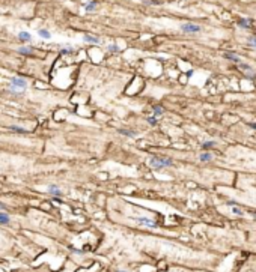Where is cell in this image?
<instances>
[{"label": "cell", "instance_id": "1", "mask_svg": "<svg viewBox=\"0 0 256 272\" xmlns=\"http://www.w3.org/2000/svg\"><path fill=\"white\" fill-rule=\"evenodd\" d=\"M173 162L172 160H169V158H157V156H152L149 160V165L155 170H160V168H164V167H170Z\"/></svg>", "mask_w": 256, "mask_h": 272}, {"label": "cell", "instance_id": "2", "mask_svg": "<svg viewBox=\"0 0 256 272\" xmlns=\"http://www.w3.org/2000/svg\"><path fill=\"white\" fill-rule=\"evenodd\" d=\"M181 30L184 33H199L202 30V27L194 23H184V24H181Z\"/></svg>", "mask_w": 256, "mask_h": 272}, {"label": "cell", "instance_id": "3", "mask_svg": "<svg viewBox=\"0 0 256 272\" xmlns=\"http://www.w3.org/2000/svg\"><path fill=\"white\" fill-rule=\"evenodd\" d=\"M134 221H136L137 224H140V225H146V227H149V229H155V227H157V223H155V221H152L151 218H146V217L136 218Z\"/></svg>", "mask_w": 256, "mask_h": 272}, {"label": "cell", "instance_id": "4", "mask_svg": "<svg viewBox=\"0 0 256 272\" xmlns=\"http://www.w3.org/2000/svg\"><path fill=\"white\" fill-rule=\"evenodd\" d=\"M11 86H14V87H18V89H26L27 87V81L24 80V78H18V77H11Z\"/></svg>", "mask_w": 256, "mask_h": 272}, {"label": "cell", "instance_id": "5", "mask_svg": "<svg viewBox=\"0 0 256 272\" xmlns=\"http://www.w3.org/2000/svg\"><path fill=\"white\" fill-rule=\"evenodd\" d=\"M83 8L86 12H92V11H95L96 9V2L95 0H89V2H86L83 5Z\"/></svg>", "mask_w": 256, "mask_h": 272}, {"label": "cell", "instance_id": "6", "mask_svg": "<svg viewBox=\"0 0 256 272\" xmlns=\"http://www.w3.org/2000/svg\"><path fill=\"white\" fill-rule=\"evenodd\" d=\"M83 38H84V41H86V42H89V44H100V38H98V36H94V35H88V33H86V35H84Z\"/></svg>", "mask_w": 256, "mask_h": 272}, {"label": "cell", "instance_id": "7", "mask_svg": "<svg viewBox=\"0 0 256 272\" xmlns=\"http://www.w3.org/2000/svg\"><path fill=\"white\" fill-rule=\"evenodd\" d=\"M240 68H241V71H244L246 74L249 75V77H255V71L250 68L249 65H246V63H242V65H240Z\"/></svg>", "mask_w": 256, "mask_h": 272}, {"label": "cell", "instance_id": "8", "mask_svg": "<svg viewBox=\"0 0 256 272\" xmlns=\"http://www.w3.org/2000/svg\"><path fill=\"white\" fill-rule=\"evenodd\" d=\"M18 39L20 41H23V42H27V41H30L32 39V35L29 32H20L18 33Z\"/></svg>", "mask_w": 256, "mask_h": 272}, {"label": "cell", "instance_id": "9", "mask_svg": "<svg viewBox=\"0 0 256 272\" xmlns=\"http://www.w3.org/2000/svg\"><path fill=\"white\" fill-rule=\"evenodd\" d=\"M48 192L53 196H62V191L59 189L57 185H48Z\"/></svg>", "mask_w": 256, "mask_h": 272}, {"label": "cell", "instance_id": "10", "mask_svg": "<svg viewBox=\"0 0 256 272\" xmlns=\"http://www.w3.org/2000/svg\"><path fill=\"white\" fill-rule=\"evenodd\" d=\"M38 35L41 36V38H44V39H50L51 38V33L48 30H45V29H39L38 30Z\"/></svg>", "mask_w": 256, "mask_h": 272}, {"label": "cell", "instance_id": "11", "mask_svg": "<svg viewBox=\"0 0 256 272\" xmlns=\"http://www.w3.org/2000/svg\"><path fill=\"white\" fill-rule=\"evenodd\" d=\"M11 221V218L8 214H3V212H0V224H8Z\"/></svg>", "mask_w": 256, "mask_h": 272}, {"label": "cell", "instance_id": "12", "mask_svg": "<svg viewBox=\"0 0 256 272\" xmlns=\"http://www.w3.org/2000/svg\"><path fill=\"white\" fill-rule=\"evenodd\" d=\"M225 57H226V59H229V60H234V62H238V63L241 62V59H240L238 56H235V54H234V53H226V54H225Z\"/></svg>", "mask_w": 256, "mask_h": 272}, {"label": "cell", "instance_id": "13", "mask_svg": "<svg viewBox=\"0 0 256 272\" xmlns=\"http://www.w3.org/2000/svg\"><path fill=\"white\" fill-rule=\"evenodd\" d=\"M238 26H240V27H244V29H249V27H250V20H240V21H238Z\"/></svg>", "mask_w": 256, "mask_h": 272}, {"label": "cell", "instance_id": "14", "mask_svg": "<svg viewBox=\"0 0 256 272\" xmlns=\"http://www.w3.org/2000/svg\"><path fill=\"white\" fill-rule=\"evenodd\" d=\"M18 53H21V54H30V53H32V47H20Z\"/></svg>", "mask_w": 256, "mask_h": 272}, {"label": "cell", "instance_id": "15", "mask_svg": "<svg viewBox=\"0 0 256 272\" xmlns=\"http://www.w3.org/2000/svg\"><path fill=\"white\" fill-rule=\"evenodd\" d=\"M199 158H200V161H211V160H213V155L206 152V154H200Z\"/></svg>", "mask_w": 256, "mask_h": 272}, {"label": "cell", "instance_id": "16", "mask_svg": "<svg viewBox=\"0 0 256 272\" xmlns=\"http://www.w3.org/2000/svg\"><path fill=\"white\" fill-rule=\"evenodd\" d=\"M109 51H111V53H117V51H119V47H117L116 44H111V45H109Z\"/></svg>", "mask_w": 256, "mask_h": 272}, {"label": "cell", "instance_id": "17", "mask_svg": "<svg viewBox=\"0 0 256 272\" xmlns=\"http://www.w3.org/2000/svg\"><path fill=\"white\" fill-rule=\"evenodd\" d=\"M154 114L158 117V116H161L163 114V108L161 107H154Z\"/></svg>", "mask_w": 256, "mask_h": 272}, {"label": "cell", "instance_id": "18", "mask_svg": "<svg viewBox=\"0 0 256 272\" xmlns=\"http://www.w3.org/2000/svg\"><path fill=\"white\" fill-rule=\"evenodd\" d=\"M62 54H69V53H73V47H65V48H62Z\"/></svg>", "mask_w": 256, "mask_h": 272}, {"label": "cell", "instance_id": "19", "mask_svg": "<svg viewBox=\"0 0 256 272\" xmlns=\"http://www.w3.org/2000/svg\"><path fill=\"white\" fill-rule=\"evenodd\" d=\"M11 131H17V132H26L24 128H20V127H9Z\"/></svg>", "mask_w": 256, "mask_h": 272}, {"label": "cell", "instance_id": "20", "mask_svg": "<svg viewBox=\"0 0 256 272\" xmlns=\"http://www.w3.org/2000/svg\"><path fill=\"white\" fill-rule=\"evenodd\" d=\"M249 44H250L252 47H256V38L250 36V38H249Z\"/></svg>", "mask_w": 256, "mask_h": 272}, {"label": "cell", "instance_id": "21", "mask_svg": "<svg viewBox=\"0 0 256 272\" xmlns=\"http://www.w3.org/2000/svg\"><path fill=\"white\" fill-rule=\"evenodd\" d=\"M215 143L214 141H206V143H203V149H206V148H211V146H214Z\"/></svg>", "mask_w": 256, "mask_h": 272}, {"label": "cell", "instance_id": "22", "mask_svg": "<svg viewBox=\"0 0 256 272\" xmlns=\"http://www.w3.org/2000/svg\"><path fill=\"white\" fill-rule=\"evenodd\" d=\"M232 212L235 215H242V210H240L238 208H232Z\"/></svg>", "mask_w": 256, "mask_h": 272}, {"label": "cell", "instance_id": "23", "mask_svg": "<svg viewBox=\"0 0 256 272\" xmlns=\"http://www.w3.org/2000/svg\"><path fill=\"white\" fill-rule=\"evenodd\" d=\"M119 132H122V134H125V135H134V132H131V131H125V129H121Z\"/></svg>", "mask_w": 256, "mask_h": 272}, {"label": "cell", "instance_id": "24", "mask_svg": "<svg viewBox=\"0 0 256 272\" xmlns=\"http://www.w3.org/2000/svg\"><path fill=\"white\" fill-rule=\"evenodd\" d=\"M252 128H253V129H256V125H252Z\"/></svg>", "mask_w": 256, "mask_h": 272}, {"label": "cell", "instance_id": "25", "mask_svg": "<svg viewBox=\"0 0 256 272\" xmlns=\"http://www.w3.org/2000/svg\"><path fill=\"white\" fill-rule=\"evenodd\" d=\"M119 272H125V271H119Z\"/></svg>", "mask_w": 256, "mask_h": 272}]
</instances>
